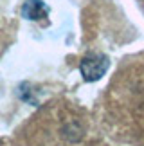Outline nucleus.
Listing matches in <instances>:
<instances>
[{"label": "nucleus", "instance_id": "1", "mask_svg": "<svg viewBox=\"0 0 144 146\" xmlns=\"http://www.w3.org/2000/svg\"><path fill=\"white\" fill-rule=\"evenodd\" d=\"M108 65L110 61L104 54H88L81 60L79 72L85 81H97L108 70Z\"/></svg>", "mask_w": 144, "mask_h": 146}, {"label": "nucleus", "instance_id": "2", "mask_svg": "<svg viewBox=\"0 0 144 146\" xmlns=\"http://www.w3.org/2000/svg\"><path fill=\"white\" fill-rule=\"evenodd\" d=\"M22 15L27 20H42V18H47L49 9L42 0H27L24 7H22Z\"/></svg>", "mask_w": 144, "mask_h": 146}]
</instances>
